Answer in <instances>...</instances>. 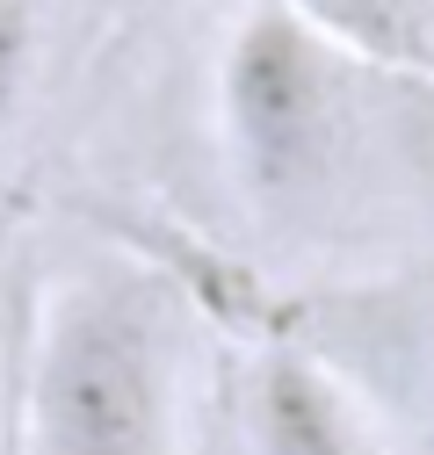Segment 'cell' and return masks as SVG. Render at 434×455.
Returning a JSON list of instances; mask_svg holds the SVG:
<instances>
[{"mask_svg": "<svg viewBox=\"0 0 434 455\" xmlns=\"http://www.w3.org/2000/svg\"><path fill=\"white\" fill-rule=\"evenodd\" d=\"M239 441L246 455H384L348 383L297 339H268L246 362Z\"/></svg>", "mask_w": 434, "mask_h": 455, "instance_id": "cell-4", "label": "cell"}, {"mask_svg": "<svg viewBox=\"0 0 434 455\" xmlns=\"http://www.w3.org/2000/svg\"><path fill=\"white\" fill-rule=\"evenodd\" d=\"M29 0H0V131H8L15 101H22V80H29Z\"/></svg>", "mask_w": 434, "mask_h": 455, "instance_id": "cell-6", "label": "cell"}, {"mask_svg": "<svg viewBox=\"0 0 434 455\" xmlns=\"http://www.w3.org/2000/svg\"><path fill=\"white\" fill-rule=\"evenodd\" d=\"M362 73L341 51H326L290 8L253 0L217 59V131H225L232 181L261 217H304L326 203L355 159V108Z\"/></svg>", "mask_w": 434, "mask_h": 455, "instance_id": "cell-2", "label": "cell"}, {"mask_svg": "<svg viewBox=\"0 0 434 455\" xmlns=\"http://www.w3.org/2000/svg\"><path fill=\"white\" fill-rule=\"evenodd\" d=\"M326 51L384 80H434V0H276Z\"/></svg>", "mask_w": 434, "mask_h": 455, "instance_id": "cell-5", "label": "cell"}, {"mask_svg": "<svg viewBox=\"0 0 434 455\" xmlns=\"http://www.w3.org/2000/svg\"><path fill=\"white\" fill-rule=\"evenodd\" d=\"M189 325L159 275L87 260L44 290L22 369V455H181Z\"/></svg>", "mask_w": 434, "mask_h": 455, "instance_id": "cell-1", "label": "cell"}, {"mask_svg": "<svg viewBox=\"0 0 434 455\" xmlns=\"http://www.w3.org/2000/svg\"><path fill=\"white\" fill-rule=\"evenodd\" d=\"M290 339L348 383L384 455H434V253L304 304Z\"/></svg>", "mask_w": 434, "mask_h": 455, "instance_id": "cell-3", "label": "cell"}]
</instances>
